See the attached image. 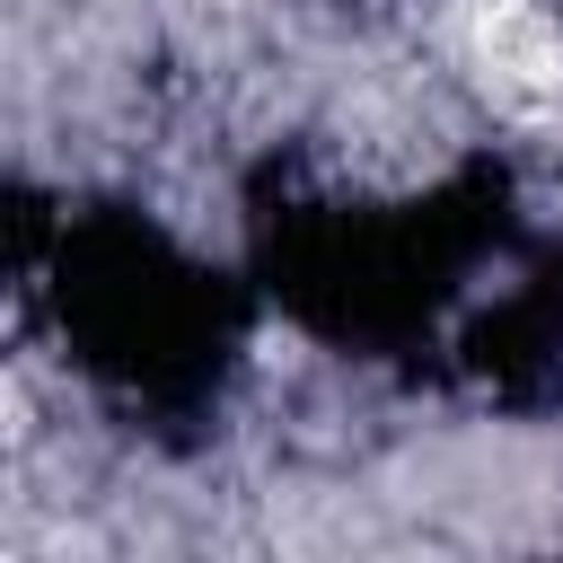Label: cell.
Returning <instances> with one entry per match:
<instances>
[{
  "mask_svg": "<svg viewBox=\"0 0 563 563\" xmlns=\"http://www.w3.org/2000/svg\"><path fill=\"white\" fill-rule=\"evenodd\" d=\"M519 238L528 220L501 158H457L422 194H334L282 158L246 176L255 299L343 361H440Z\"/></svg>",
  "mask_w": 563,
  "mask_h": 563,
  "instance_id": "cell-1",
  "label": "cell"
},
{
  "mask_svg": "<svg viewBox=\"0 0 563 563\" xmlns=\"http://www.w3.org/2000/svg\"><path fill=\"white\" fill-rule=\"evenodd\" d=\"M9 264L44 308L53 343L70 352V369L123 422L158 440H194L202 422H220L246 325H255L246 273L202 264L141 202L35 211L26 194L9 211Z\"/></svg>",
  "mask_w": 563,
  "mask_h": 563,
  "instance_id": "cell-2",
  "label": "cell"
},
{
  "mask_svg": "<svg viewBox=\"0 0 563 563\" xmlns=\"http://www.w3.org/2000/svg\"><path fill=\"white\" fill-rule=\"evenodd\" d=\"M457 396L493 413H554L563 405V238H519L501 282L466 299L431 361Z\"/></svg>",
  "mask_w": 563,
  "mask_h": 563,
  "instance_id": "cell-3",
  "label": "cell"
}]
</instances>
